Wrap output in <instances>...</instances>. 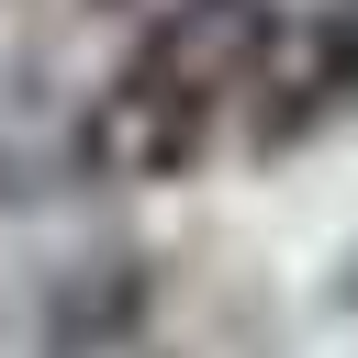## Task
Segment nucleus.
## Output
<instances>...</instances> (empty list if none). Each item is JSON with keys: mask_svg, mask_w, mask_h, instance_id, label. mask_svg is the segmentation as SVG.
<instances>
[{"mask_svg": "<svg viewBox=\"0 0 358 358\" xmlns=\"http://www.w3.org/2000/svg\"><path fill=\"white\" fill-rule=\"evenodd\" d=\"M268 67H280V22L268 0H179L101 90L90 112V157L112 179H179L201 168L246 112H268Z\"/></svg>", "mask_w": 358, "mask_h": 358, "instance_id": "1", "label": "nucleus"}, {"mask_svg": "<svg viewBox=\"0 0 358 358\" xmlns=\"http://www.w3.org/2000/svg\"><path fill=\"white\" fill-rule=\"evenodd\" d=\"M347 302H358V280H347Z\"/></svg>", "mask_w": 358, "mask_h": 358, "instance_id": "3", "label": "nucleus"}, {"mask_svg": "<svg viewBox=\"0 0 358 358\" xmlns=\"http://www.w3.org/2000/svg\"><path fill=\"white\" fill-rule=\"evenodd\" d=\"M313 90L358 101V0H324V22H313Z\"/></svg>", "mask_w": 358, "mask_h": 358, "instance_id": "2", "label": "nucleus"}]
</instances>
